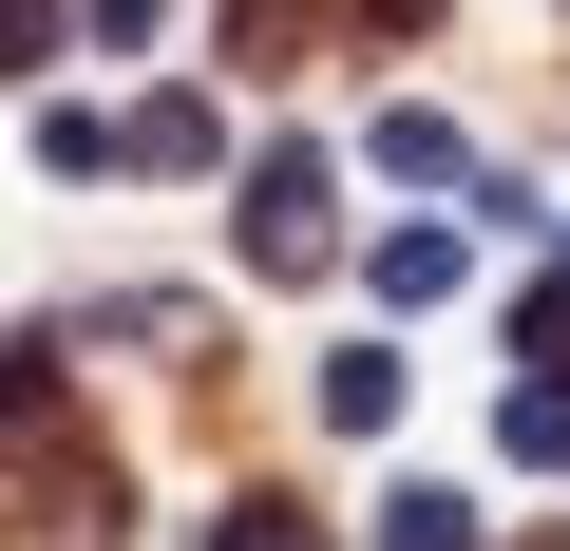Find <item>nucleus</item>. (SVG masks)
<instances>
[{
	"label": "nucleus",
	"instance_id": "obj_1",
	"mask_svg": "<svg viewBox=\"0 0 570 551\" xmlns=\"http://www.w3.org/2000/svg\"><path fill=\"white\" fill-rule=\"evenodd\" d=\"M324 247H343V209H324V152H266V171H247V266H285V286H305Z\"/></svg>",
	"mask_w": 570,
	"mask_h": 551
},
{
	"label": "nucleus",
	"instance_id": "obj_2",
	"mask_svg": "<svg viewBox=\"0 0 570 551\" xmlns=\"http://www.w3.org/2000/svg\"><path fill=\"white\" fill-rule=\"evenodd\" d=\"M381 171H419V190H475V134H456V115H419V96H400V115H381Z\"/></svg>",
	"mask_w": 570,
	"mask_h": 551
},
{
	"label": "nucleus",
	"instance_id": "obj_3",
	"mask_svg": "<svg viewBox=\"0 0 570 551\" xmlns=\"http://www.w3.org/2000/svg\"><path fill=\"white\" fill-rule=\"evenodd\" d=\"M228 134H209V96H134V171H209Z\"/></svg>",
	"mask_w": 570,
	"mask_h": 551
},
{
	"label": "nucleus",
	"instance_id": "obj_4",
	"mask_svg": "<svg viewBox=\"0 0 570 551\" xmlns=\"http://www.w3.org/2000/svg\"><path fill=\"white\" fill-rule=\"evenodd\" d=\"M381 551H475V494H438V475H400V494H381Z\"/></svg>",
	"mask_w": 570,
	"mask_h": 551
},
{
	"label": "nucleus",
	"instance_id": "obj_5",
	"mask_svg": "<svg viewBox=\"0 0 570 551\" xmlns=\"http://www.w3.org/2000/svg\"><path fill=\"white\" fill-rule=\"evenodd\" d=\"M324 419H343V437H381V419H400V362H381V343H343V362H324Z\"/></svg>",
	"mask_w": 570,
	"mask_h": 551
},
{
	"label": "nucleus",
	"instance_id": "obj_6",
	"mask_svg": "<svg viewBox=\"0 0 570 551\" xmlns=\"http://www.w3.org/2000/svg\"><path fill=\"white\" fill-rule=\"evenodd\" d=\"M456 286V228H381V305H438Z\"/></svg>",
	"mask_w": 570,
	"mask_h": 551
},
{
	"label": "nucleus",
	"instance_id": "obj_7",
	"mask_svg": "<svg viewBox=\"0 0 570 551\" xmlns=\"http://www.w3.org/2000/svg\"><path fill=\"white\" fill-rule=\"evenodd\" d=\"M513 456H532V475L570 456V381H513Z\"/></svg>",
	"mask_w": 570,
	"mask_h": 551
},
{
	"label": "nucleus",
	"instance_id": "obj_8",
	"mask_svg": "<svg viewBox=\"0 0 570 551\" xmlns=\"http://www.w3.org/2000/svg\"><path fill=\"white\" fill-rule=\"evenodd\" d=\"M228 58H305V0H228Z\"/></svg>",
	"mask_w": 570,
	"mask_h": 551
},
{
	"label": "nucleus",
	"instance_id": "obj_9",
	"mask_svg": "<svg viewBox=\"0 0 570 551\" xmlns=\"http://www.w3.org/2000/svg\"><path fill=\"white\" fill-rule=\"evenodd\" d=\"M209 551H324V532H305V513H285V494H247V513H228Z\"/></svg>",
	"mask_w": 570,
	"mask_h": 551
},
{
	"label": "nucleus",
	"instance_id": "obj_10",
	"mask_svg": "<svg viewBox=\"0 0 570 551\" xmlns=\"http://www.w3.org/2000/svg\"><path fill=\"white\" fill-rule=\"evenodd\" d=\"M513 343H532V362H570V286H532V305H513Z\"/></svg>",
	"mask_w": 570,
	"mask_h": 551
},
{
	"label": "nucleus",
	"instance_id": "obj_11",
	"mask_svg": "<svg viewBox=\"0 0 570 551\" xmlns=\"http://www.w3.org/2000/svg\"><path fill=\"white\" fill-rule=\"evenodd\" d=\"M419 20H438V0H362V39H419Z\"/></svg>",
	"mask_w": 570,
	"mask_h": 551
}]
</instances>
